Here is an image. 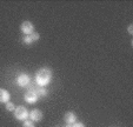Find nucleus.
<instances>
[{
  "instance_id": "6e6552de",
  "label": "nucleus",
  "mask_w": 133,
  "mask_h": 127,
  "mask_svg": "<svg viewBox=\"0 0 133 127\" xmlns=\"http://www.w3.org/2000/svg\"><path fill=\"white\" fill-rule=\"evenodd\" d=\"M64 119H65L66 124H70V125H73L74 122H77V115L74 114L73 112H66L65 115H64Z\"/></svg>"
},
{
  "instance_id": "0eeeda50",
  "label": "nucleus",
  "mask_w": 133,
  "mask_h": 127,
  "mask_svg": "<svg viewBox=\"0 0 133 127\" xmlns=\"http://www.w3.org/2000/svg\"><path fill=\"white\" fill-rule=\"evenodd\" d=\"M28 117L33 122L40 121V120H43V112L40 110H32L30 112V114H28Z\"/></svg>"
},
{
  "instance_id": "7ed1b4c3",
  "label": "nucleus",
  "mask_w": 133,
  "mask_h": 127,
  "mask_svg": "<svg viewBox=\"0 0 133 127\" xmlns=\"http://www.w3.org/2000/svg\"><path fill=\"white\" fill-rule=\"evenodd\" d=\"M39 99V95L35 92V88H32V90L27 91L25 93V101L28 102V104H35Z\"/></svg>"
},
{
  "instance_id": "ddd939ff",
  "label": "nucleus",
  "mask_w": 133,
  "mask_h": 127,
  "mask_svg": "<svg viewBox=\"0 0 133 127\" xmlns=\"http://www.w3.org/2000/svg\"><path fill=\"white\" fill-rule=\"evenodd\" d=\"M72 127H86V126L83 122H74V124L72 125Z\"/></svg>"
},
{
  "instance_id": "9d476101",
  "label": "nucleus",
  "mask_w": 133,
  "mask_h": 127,
  "mask_svg": "<svg viewBox=\"0 0 133 127\" xmlns=\"http://www.w3.org/2000/svg\"><path fill=\"white\" fill-rule=\"evenodd\" d=\"M35 92L38 93V95H39V97H46V95H47V90H46V88H44V87H39V88H37V90H35Z\"/></svg>"
},
{
  "instance_id": "2eb2a0df",
  "label": "nucleus",
  "mask_w": 133,
  "mask_h": 127,
  "mask_svg": "<svg viewBox=\"0 0 133 127\" xmlns=\"http://www.w3.org/2000/svg\"><path fill=\"white\" fill-rule=\"evenodd\" d=\"M66 127H72V125H70V124H67V125H66Z\"/></svg>"
},
{
  "instance_id": "39448f33",
  "label": "nucleus",
  "mask_w": 133,
  "mask_h": 127,
  "mask_svg": "<svg viewBox=\"0 0 133 127\" xmlns=\"http://www.w3.org/2000/svg\"><path fill=\"white\" fill-rule=\"evenodd\" d=\"M39 39H40V34H39V33L33 32L32 34H30V35H24L23 37V42L25 44V45H32L33 42L38 41Z\"/></svg>"
},
{
  "instance_id": "f03ea898",
  "label": "nucleus",
  "mask_w": 133,
  "mask_h": 127,
  "mask_svg": "<svg viewBox=\"0 0 133 127\" xmlns=\"http://www.w3.org/2000/svg\"><path fill=\"white\" fill-rule=\"evenodd\" d=\"M28 114H30V112L25 106H18L14 110V118L17 120H20V121H25L28 118Z\"/></svg>"
},
{
  "instance_id": "1a4fd4ad",
  "label": "nucleus",
  "mask_w": 133,
  "mask_h": 127,
  "mask_svg": "<svg viewBox=\"0 0 133 127\" xmlns=\"http://www.w3.org/2000/svg\"><path fill=\"white\" fill-rule=\"evenodd\" d=\"M10 99H11L10 92L7 90H5V88H0V102L6 104V102L10 101Z\"/></svg>"
},
{
  "instance_id": "20e7f679",
  "label": "nucleus",
  "mask_w": 133,
  "mask_h": 127,
  "mask_svg": "<svg viewBox=\"0 0 133 127\" xmlns=\"http://www.w3.org/2000/svg\"><path fill=\"white\" fill-rule=\"evenodd\" d=\"M31 82V79H30V75L26 74V73H21L17 77V84L20 86V87H26L28 86Z\"/></svg>"
},
{
  "instance_id": "423d86ee",
  "label": "nucleus",
  "mask_w": 133,
  "mask_h": 127,
  "mask_svg": "<svg viewBox=\"0 0 133 127\" xmlns=\"http://www.w3.org/2000/svg\"><path fill=\"white\" fill-rule=\"evenodd\" d=\"M20 31L24 33V35H30L34 32V26L31 21H24L20 26Z\"/></svg>"
},
{
  "instance_id": "f257e3e1",
  "label": "nucleus",
  "mask_w": 133,
  "mask_h": 127,
  "mask_svg": "<svg viewBox=\"0 0 133 127\" xmlns=\"http://www.w3.org/2000/svg\"><path fill=\"white\" fill-rule=\"evenodd\" d=\"M52 80V70L48 67H41L38 70L37 74H35V81L39 86L45 87Z\"/></svg>"
},
{
  "instance_id": "f8f14e48",
  "label": "nucleus",
  "mask_w": 133,
  "mask_h": 127,
  "mask_svg": "<svg viewBox=\"0 0 133 127\" xmlns=\"http://www.w3.org/2000/svg\"><path fill=\"white\" fill-rule=\"evenodd\" d=\"M23 127H35V126H34V122L31 119H26L25 121L23 122Z\"/></svg>"
},
{
  "instance_id": "4468645a",
  "label": "nucleus",
  "mask_w": 133,
  "mask_h": 127,
  "mask_svg": "<svg viewBox=\"0 0 133 127\" xmlns=\"http://www.w3.org/2000/svg\"><path fill=\"white\" fill-rule=\"evenodd\" d=\"M127 30H128V34H131V35H132V34H133V25H132V24H131V25L128 26V28H127Z\"/></svg>"
},
{
  "instance_id": "9b49d317",
  "label": "nucleus",
  "mask_w": 133,
  "mask_h": 127,
  "mask_svg": "<svg viewBox=\"0 0 133 127\" xmlns=\"http://www.w3.org/2000/svg\"><path fill=\"white\" fill-rule=\"evenodd\" d=\"M6 110H7L8 112H14V110H15V106H14V104H13L12 101H8V102H6Z\"/></svg>"
}]
</instances>
